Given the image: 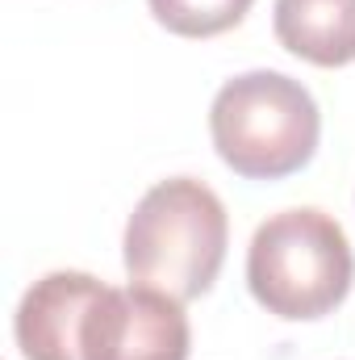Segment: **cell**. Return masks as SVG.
<instances>
[{"label": "cell", "mask_w": 355, "mask_h": 360, "mask_svg": "<svg viewBox=\"0 0 355 360\" xmlns=\"http://www.w3.org/2000/svg\"><path fill=\"white\" fill-rule=\"evenodd\" d=\"M226 205L209 184L172 176L147 188L126 222V272L138 285L192 302L213 289L226 260Z\"/></svg>", "instance_id": "6da1fadb"}, {"label": "cell", "mask_w": 355, "mask_h": 360, "mask_svg": "<svg viewBox=\"0 0 355 360\" xmlns=\"http://www.w3.org/2000/svg\"><path fill=\"white\" fill-rule=\"evenodd\" d=\"M355 256L343 226L322 210H280L247 248V285L267 314L305 323L326 319L351 293Z\"/></svg>", "instance_id": "7a4b0ae2"}, {"label": "cell", "mask_w": 355, "mask_h": 360, "mask_svg": "<svg viewBox=\"0 0 355 360\" xmlns=\"http://www.w3.org/2000/svg\"><path fill=\"white\" fill-rule=\"evenodd\" d=\"M209 134L222 164L239 176L280 180L314 160L322 113L301 80L284 72H243L213 96Z\"/></svg>", "instance_id": "3957f363"}, {"label": "cell", "mask_w": 355, "mask_h": 360, "mask_svg": "<svg viewBox=\"0 0 355 360\" xmlns=\"http://www.w3.org/2000/svg\"><path fill=\"white\" fill-rule=\"evenodd\" d=\"M188 348L192 331L184 302L138 281L130 289L105 285L80 335L84 360H188Z\"/></svg>", "instance_id": "277c9868"}, {"label": "cell", "mask_w": 355, "mask_h": 360, "mask_svg": "<svg viewBox=\"0 0 355 360\" xmlns=\"http://www.w3.org/2000/svg\"><path fill=\"white\" fill-rule=\"evenodd\" d=\"M105 293V281L92 272L59 269L34 281L13 314L17 348L25 360H84L80 335L92 302Z\"/></svg>", "instance_id": "5b68a950"}, {"label": "cell", "mask_w": 355, "mask_h": 360, "mask_svg": "<svg viewBox=\"0 0 355 360\" xmlns=\"http://www.w3.org/2000/svg\"><path fill=\"white\" fill-rule=\"evenodd\" d=\"M276 38L314 68L355 63V0H276Z\"/></svg>", "instance_id": "8992f818"}, {"label": "cell", "mask_w": 355, "mask_h": 360, "mask_svg": "<svg viewBox=\"0 0 355 360\" xmlns=\"http://www.w3.org/2000/svg\"><path fill=\"white\" fill-rule=\"evenodd\" d=\"M155 21L180 38H213L234 30L255 0H147Z\"/></svg>", "instance_id": "52a82bcc"}]
</instances>
